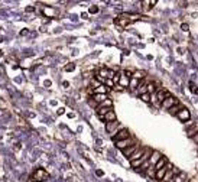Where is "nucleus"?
I'll return each mask as SVG.
<instances>
[{
	"label": "nucleus",
	"mask_w": 198,
	"mask_h": 182,
	"mask_svg": "<svg viewBox=\"0 0 198 182\" xmlns=\"http://www.w3.org/2000/svg\"><path fill=\"white\" fill-rule=\"evenodd\" d=\"M175 175H179V171L178 169H175V168H172L171 171L166 172V175L164 176V179H162L160 182H172V179H174Z\"/></svg>",
	"instance_id": "nucleus-10"
},
{
	"label": "nucleus",
	"mask_w": 198,
	"mask_h": 182,
	"mask_svg": "<svg viewBox=\"0 0 198 182\" xmlns=\"http://www.w3.org/2000/svg\"><path fill=\"white\" fill-rule=\"evenodd\" d=\"M146 173H147V176L155 178V175H156V169H155V166H149V168H147V171H146Z\"/></svg>",
	"instance_id": "nucleus-23"
},
{
	"label": "nucleus",
	"mask_w": 198,
	"mask_h": 182,
	"mask_svg": "<svg viewBox=\"0 0 198 182\" xmlns=\"http://www.w3.org/2000/svg\"><path fill=\"white\" fill-rule=\"evenodd\" d=\"M74 68H75V65H74V64H71V65L65 67V71H71V69H74Z\"/></svg>",
	"instance_id": "nucleus-29"
},
{
	"label": "nucleus",
	"mask_w": 198,
	"mask_h": 182,
	"mask_svg": "<svg viewBox=\"0 0 198 182\" xmlns=\"http://www.w3.org/2000/svg\"><path fill=\"white\" fill-rule=\"evenodd\" d=\"M104 85H106V87H107V85H109V87H113V85H114L113 80H106V82H104Z\"/></svg>",
	"instance_id": "nucleus-27"
},
{
	"label": "nucleus",
	"mask_w": 198,
	"mask_h": 182,
	"mask_svg": "<svg viewBox=\"0 0 198 182\" xmlns=\"http://www.w3.org/2000/svg\"><path fill=\"white\" fill-rule=\"evenodd\" d=\"M101 120H103V121H106V123H111V121H116V113L113 111V109H111V110H110L107 114L104 116Z\"/></svg>",
	"instance_id": "nucleus-15"
},
{
	"label": "nucleus",
	"mask_w": 198,
	"mask_h": 182,
	"mask_svg": "<svg viewBox=\"0 0 198 182\" xmlns=\"http://www.w3.org/2000/svg\"><path fill=\"white\" fill-rule=\"evenodd\" d=\"M176 117H178L181 121H185V123H187V121H189V119H191V113H189L188 109H185V107H184V109H182V110L176 114Z\"/></svg>",
	"instance_id": "nucleus-8"
},
{
	"label": "nucleus",
	"mask_w": 198,
	"mask_h": 182,
	"mask_svg": "<svg viewBox=\"0 0 198 182\" xmlns=\"http://www.w3.org/2000/svg\"><path fill=\"white\" fill-rule=\"evenodd\" d=\"M133 19H135V16H130V14H120V16H117V18L114 19V23L119 25V26H122V28H124V26H127Z\"/></svg>",
	"instance_id": "nucleus-2"
},
{
	"label": "nucleus",
	"mask_w": 198,
	"mask_h": 182,
	"mask_svg": "<svg viewBox=\"0 0 198 182\" xmlns=\"http://www.w3.org/2000/svg\"><path fill=\"white\" fill-rule=\"evenodd\" d=\"M176 104H178V100H176L174 96H169L165 101H164V103H162V105H160V107H162L164 110H169V109H172V107H174V105H176Z\"/></svg>",
	"instance_id": "nucleus-5"
},
{
	"label": "nucleus",
	"mask_w": 198,
	"mask_h": 182,
	"mask_svg": "<svg viewBox=\"0 0 198 182\" xmlns=\"http://www.w3.org/2000/svg\"><path fill=\"white\" fill-rule=\"evenodd\" d=\"M46 178H48V172H46V171H45V169H42V168H38L35 172H33L32 181L41 182V181H45Z\"/></svg>",
	"instance_id": "nucleus-4"
},
{
	"label": "nucleus",
	"mask_w": 198,
	"mask_h": 182,
	"mask_svg": "<svg viewBox=\"0 0 198 182\" xmlns=\"http://www.w3.org/2000/svg\"><path fill=\"white\" fill-rule=\"evenodd\" d=\"M139 84H140V81H139V80H135V78H132V80H130V84H129V85H130V88L136 90L137 87H139Z\"/></svg>",
	"instance_id": "nucleus-24"
},
{
	"label": "nucleus",
	"mask_w": 198,
	"mask_h": 182,
	"mask_svg": "<svg viewBox=\"0 0 198 182\" xmlns=\"http://www.w3.org/2000/svg\"><path fill=\"white\" fill-rule=\"evenodd\" d=\"M169 91L164 90V88H160V87H158V90H156V107H159V105H162V103L169 97Z\"/></svg>",
	"instance_id": "nucleus-1"
},
{
	"label": "nucleus",
	"mask_w": 198,
	"mask_h": 182,
	"mask_svg": "<svg viewBox=\"0 0 198 182\" xmlns=\"http://www.w3.org/2000/svg\"><path fill=\"white\" fill-rule=\"evenodd\" d=\"M171 169H172V165H171V163H168L165 168H162V169H159V171H156L155 178H156V179H159V181H162V179H164V176L166 175V172H168V171H171Z\"/></svg>",
	"instance_id": "nucleus-9"
},
{
	"label": "nucleus",
	"mask_w": 198,
	"mask_h": 182,
	"mask_svg": "<svg viewBox=\"0 0 198 182\" xmlns=\"http://www.w3.org/2000/svg\"><path fill=\"white\" fill-rule=\"evenodd\" d=\"M140 98H142V101H145V103H151V94H149V93H145V94H142Z\"/></svg>",
	"instance_id": "nucleus-26"
},
{
	"label": "nucleus",
	"mask_w": 198,
	"mask_h": 182,
	"mask_svg": "<svg viewBox=\"0 0 198 182\" xmlns=\"http://www.w3.org/2000/svg\"><path fill=\"white\" fill-rule=\"evenodd\" d=\"M139 149H140V144L135 143V144H132V146H129L127 149H124V150H123V155H124V156H127V158H130V156H132L136 150H139Z\"/></svg>",
	"instance_id": "nucleus-11"
},
{
	"label": "nucleus",
	"mask_w": 198,
	"mask_h": 182,
	"mask_svg": "<svg viewBox=\"0 0 198 182\" xmlns=\"http://www.w3.org/2000/svg\"><path fill=\"white\" fill-rule=\"evenodd\" d=\"M136 143V140L133 139V137H129V139H124V140H120V142H117L116 143V146H117L119 149H122V150H124V149H127L129 146H132V144Z\"/></svg>",
	"instance_id": "nucleus-6"
},
{
	"label": "nucleus",
	"mask_w": 198,
	"mask_h": 182,
	"mask_svg": "<svg viewBox=\"0 0 198 182\" xmlns=\"http://www.w3.org/2000/svg\"><path fill=\"white\" fill-rule=\"evenodd\" d=\"M160 158H162V155L158 152V150H153L151 155V158H149V163H151V166H155L156 163L160 160Z\"/></svg>",
	"instance_id": "nucleus-12"
},
{
	"label": "nucleus",
	"mask_w": 198,
	"mask_h": 182,
	"mask_svg": "<svg viewBox=\"0 0 198 182\" xmlns=\"http://www.w3.org/2000/svg\"><path fill=\"white\" fill-rule=\"evenodd\" d=\"M136 93L139 94V96H142V94H145V93H147V84L145 81H140V84H139V87L136 88Z\"/></svg>",
	"instance_id": "nucleus-17"
},
{
	"label": "nucleus",
	"mask_w": 198,
	"mask_h": 182,
	"mask_svg": "<svg viewBox=\"0 0 198 182\" xmlns=\"http://www.w3.org/2000/svg\"><path fill=\"white\" fill-rule=\"evenodd\" d=\"M129 137H132V136H130V132H129V130L126 129V127H122V129L119 130V132H117L116 134H114L111 139H113L114 143H117V142H120V140L129 139Z\"/></svg>",
	"instance_id": "nucleus-3"
},
{
	"label": "nucleus",
	"mask_w": 198,
	"mask_h": 182,
	"mask_svg": "<svg viewBox=\"0 0 198 182\" xmlns=\"http://www.w3.org/2000/svg\"><path fill=\"white\" fill-rule=\"evenodd\" d=\"M114 75H116V72L111 71V69H107V68H101L99 72V77L106 78V80H113Z\"/></svg>",
	"instance_id": "nucleus-7"
},
{
	"label": "nucleus",
	"mask_w": 198,
	"mask_h": 182,
	"mask_svg": "<svg viewBox=\"0 0 198 182\" xmlns=\"http://www.w3.org/2000/svg\"><path fill=\"white\" fill-rule=\"evenodd\" d=\"M107 91H109V87H106L104 84H101V85L97 87L94 90V94H107Z\"/></svg>",
	"instance_id": "nucleus-19"
},
{
	"label": "nucleus",
	"mask_w": 198,
	"mask_h": 182,
	"mask_svg": "<svg viewBox=\"0 0 198 182\" xmlns=\"http://www.w3.org/2000/svg\"><path fill=\"white\" fill-rule=\"evenodd\" d=\"M90 12H91V13H97V12H99V7H97V6H91V7H90Z\"/></svg>",
	"instance_id": "nucleus-28"
},
{
	"label": "nucleus",
	"mask_w": 198,
	"mask_h": 182,
	"mask_svg": "<svg viewBox=\"0 0 198 182\" xmlns=\"http://www.w3.org/2000/svg\"><path fill=\"white\" fill-rule=\"evenodd\" d=\"M192 140H194V142H195V143H198V133H197V134H195V136H194V137H192Z\"/></svg>",
	"instance_id": "nucleus-30"
},
{
	"label": "nucleus",
	"mask_w": 198,
	"mask_h": 182,
	"mask_svg": "<svg viewBox=\"0 0 198 182\" xmlns=\"http://www.w3.org/2000/svg\"><path fill=\"white\" fill-rule=\"evenodd\" d=\"M184 179H185V175L184 173H179V175H175L172 182H184Z\"/></svg>",
	"instance_id": "nucleus-25"
},
{
	"label": "nucleus",
	"mask_w": 198,
	"mask_h": 182,
	"mask_svg": "<svg viewBox=\"0 0 198 182\" xmlns=\"http://www.w3.org/2000/svg\"><path fill=\"white\" fill-rule=\"evenodd\" d=\"M182 109H184V107H182V105H181V104H179V103H178V104H176V105H174V107H172V109H169V110H168V111H169V113H171V114H172V116H176V114H178V113H179V111L182 110Z\"/></svg>",
	"instance_id": "nucleus-20"
},
{
	"label": "nucleus",
	"mask_w": 198,
	"mask_h": 182,
	"mask_svg": "<svg viewBox=\"0 0 198 182\" xmlns=\"http://www.w3.org/2000/svg\"><path fill=\"white\" fill-rule=\"evenodd\" d=\"M117 126H119V121H111V123H107V125H106V129H107V132L111 133V137L119 132Z\"/></svg>",
	"instance_id": "nucleus-13"
},
{
	"label": "nucleus",
	"mask_w": 198,
	"mask_h": 182,
	"mask_svg": "<svg viewBox=\"0 0 198 182\" xmlns=\"http://www.w3.org/2000/svg\"><path fill=\"white\" fill-rule=\"evenodd\" d=\"M145 75H146V74H145L143 71H135V72H133V77H132V78H135V80H139V81H142V80L145 78Z\"/></svg>",
	"instance_id": "nucleus-21"
},
{
	"label": "nucleus",
	"mask_w": 198,
	"mask_h": 182,
	"mask_svg": "<svg viewBox=\"0 0 198 182\" xmlns=\"http://www.w3.org/2000/svg\"><path fill=\"white\" fill-rule=\"evenodd\" d=\"M166 165H168V159L165 158V156H162V158H160V160L158 163H156L155 165V169L156 171H159V169H162V168H165Z\"/></svg>",
	"instance_id": "nucleus-18"
},
{
	"label": "nucleus",
	"mask_w": 198,
	"mask_h": 182,
	"mask_svg": "<svg viewBox=\"0 0 198 182\" xmlns=\"http://www.w3.org/2000/svg\"><path fill=\"white\" fill-rule=\"evenodd\" d=\"M145 152H146V148H140L139 150H136V152H135V153L129 158V159H130V162H135V160H137V159H140L142 156L145 155Z\"/></svg>",
	"instance_id": "nucleus-14"
},
{
	"label": "nucleus",
	"mask_w": 198,
	"mask_h": 182,
	"mask_svg": "<svg viewBox=\"0 0 198 182\" xmlns=\"http://www.w3.org/2000/svg\"><path fill=\"white\" fill-rule=\"evenodd\" d=\"M197 133H198V123L192 125L191 127H188V130H187V134H188V137H191V139H192Z\"/></svg>",
	"instance_id": "nucleus-16"
},
{
	"label": "nucleus",
	"mask_w": 198,
	"mask_h": 182,
	"mask_svg": "<svg viewBox=\"0 0 198 182\" xmlns=\"http://www.w3.org/2000/svg\"><path fill=\"white\" fill-rule=\"evenodd\" d=\"M156 90H158V88L155 87L153 82H149V84H147V93H149V94H155Z\"/></svg>",
	"instance_id": "nucleus-22"
}]
</instances>
